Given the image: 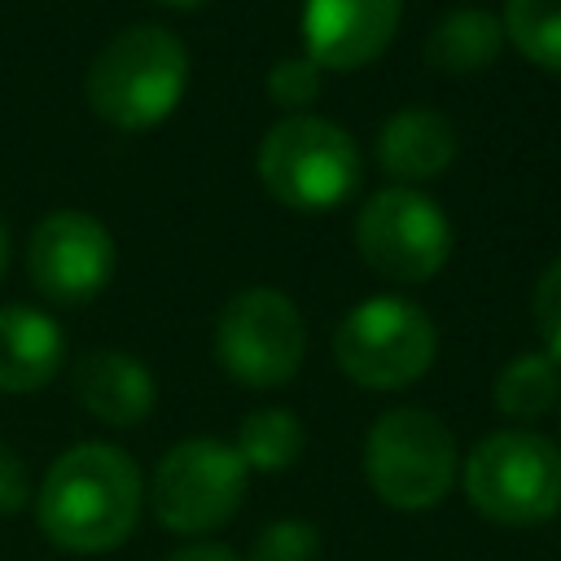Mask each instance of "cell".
Segmentation results:
<instances>
[{"label": "cell", "instance_id": "cell-1", "mask_svg": "<svg viewBox=\"0 0 561 561\" xmlns=\"http://www.w3.org/2000/svg\"><path fill=\"white\" fill-rule=\"evenodd\" d=\"M145 508V478L136 460L114 443H75L66 447L39 491H35V522L61 552L101 557L114 552L140 522Z\"/></svg>", "mask_w": 561, "mask_h": 561}, {"label": "cell", "instance_id": "cell-2", "mask_svg": "<svg viewBox=\"0 0 561 561\" xmlns=\"http://www.w3.org/2000/svg\"><path fill=\"white\" fill-rule=\"evenodd\" d=\"M188 92V48L175 31L140 22L101 44L88 61V110L118 131H149L175 114Z\"/></svg>", "mask_w": 561, "mask_h": 561}, {"label": "cell", "instance_id": "cell-3", "mask_svg": "<svg viewBox=\"0 0 561 561\" xmlns=\"http://www.w3.org/2000/svg\"><path fill=\"white\" fill-rule=\"evenodd\" d=\"M259 184L298 215H329L359 193L364 153L346 127L320 114H285L254 153Z\"/></svg>", "mask_w": 561, "mask_h": 561}, {"label": "cell", "instance_id": "cell-4", "mask_svg": "<svg viewBox=\"0 0 561 561\" xmlns=\"http://www.w3.org/2000/svg\"><path fill=\"white\" fill-rule=\"evenodd\" d=\"M364 478L386 508L425 513L460 478V447L447 421L430 408H390L368 425Z\"/></svg>", "mask_w": 561, "mask_h": 561}, {"label": "cell", "instance_id": "cell-5", "mask_svg": "<svg viewBox=\"0 0 561 561\" xmlns=\"http://www.w3.org/2000/svg\"><path fill=\"white\" fill-rule=\"evenodd\" d=\"M460 486L495 526H543L561 513V447L535 430H495L465 456Z\"/></svg>", "mask_w": 561, "mask_h": 561}, {"label": "cell", "instance_id": "cell-6", "mask_svg": "<svg viewBox=\"0 0 561 561\" xmlns=\"http://www.w3.org/2000/svg\"><path fill=\"white\" fill-rule=\"evenodd\" d=\"M434 355V320L425 307L399 294H373L355 302L333 329V359L364 390H403L430 373Z\"/></svg>", "mask_w": 561, "mask_h": 561}, {"label": "cell", "instance_id": "cell-7", "mask_svg": "<svg viewBox=\"0 0 561 561\" xmlns=\"http://www.w3.org/2000/svg\"><path fill=\"white\" fill-rule=\"evenodd\" d=\"M307 359V320L289 294L250 285L219 307L215 364L245 390H276L298 377Z\"/></svg>", "mask_w": 561, "mask_h": 561}, {"label": "cell", "instance_id": "cell-8", "mask_svg": "<svg viewBox=\"0 0 561 561\" xmlns=\"http://www.w3.org/2000/svg\"><path fill=\"white\" fill-rule=\"evenodd\" d=\"M456 232L447 210L408 184L377 188L355 210V250L359 259L394 285H425L451 259Z\"/></svg>", "mask_w": 561, "mask_h": 561}, {"label": "cell", "instance_id": "cell-9", "mask_svg": "<svg viewBox=\"0 0 561 561\" xmlns=\"http://www.w3.org/2000/svg\"><path fill=\"white\" fill-rule=\"evenodd\" d=\"M250 491V469L210 434L180 438L153 469L149 508L171 535H210L237 517Z\"/></svg>", "mask_w": 561, "mask_h": 561}, {"label": "cell", "instance_id": "cell-10", "mask_svg": "<svg viewBox=\"0 0 561 561\" xmlns=\"http://www.w3.org/2000/svg\"><path fill=\"white\" fill-rule=\"evenodd\" d=\"M118 245L110 228L88 210H53L31 228L26 276L31 285L61 307H83L114 280Z\"/></svg>", "mask_w": 561, "mask_h": 561}, {"label": "cell", "instance_id": "cell-11", "mask_svg": "<svg viewBox=\"0 0 561 561\" xmlns=\"http://www.w3.org/2000/svg\"><path fill=\"white\" fill-rule=\"evenodd\" d=\"M403 18V0H307L302 44L320 70H359L377 61Z\"/></svg>", "mask_w": 561, "mask_h": 561}, {"label": "cell", "instance_id": "cell-12", "mask_svg": "<svg viewBox=\"0 0 561 561\" xmlns=\"http://www.w3.org/2000/svg\"><path fill=\"white\" fill-rule=\"evenodd\" d=\"M70 386H75V399L88 416H96L101 425H114V430H127V425H140L153 403H158V381L153 373L127 355V351H114V346H101V351H88L75 373H70Z\"/></svg>", "mask_w": 561, "mask_h": 561}, {"label": "cell", "instance_id": "cell-13", "mask_svg": "<svg viewBox=\"0 0 561 561\" xmlns=\"http://www.w3.org/2000/svg\"><path fill=\"white\" fill-rule=\"evenodd\" d=\"M456 149H460V136L451 118L425 105H408L390 114L377 131V167L394 184H408V188L438 180L456 162Z\"/></svg>", "mask_w": 561, "mask_h": 561}, {"label": "cell", "instance_id": "cell-14", "mask_svg": "<svg viewBox=\"0 0 561 561\" xmlns=\"http://www.w3.org/2000/svg\"><path fill=\"white\" fill-rule=\"evenodd\" d=\"M66 364L61 324L26 302L0 307V394H35Z\"/></svg>", "mask_w": 561, "mask_h": 561}, {"label": "cell", "instance_id": "cell-15", "mask_svg": "<svg viewBox=\"0 0 561 561\" xmlns=\"http://www.w3.org/2000/svg\"><path fill=\"white\" fill-rule=\"evenodd\" d=\"M504 22L486 9H451L425 35V61L443 75H482L504 53Z\"/></svg>", "mask_w": 561, "mask_h": 561}, {"label": "cell", "instance_id": "cell-16", "mask_svg": "<svg viewBox=\"0 0 561 561\" xmlns=\"http://www.w3.org/2000/svg\"><path fill=\"white\" fill-rule=\"evenodd\" d=\"M302 447H307V430L289 408L245 412L237 425V443H232V451L241 456L250 473H285L289 465H298Z\"/></svg>", "mask_w": 561, "mask_h": 561}, {"label": "cell", "instance_id": "cell-17", "mask_svg": "<svg viewBox=\"0 0 561 561\" xmlns=\"http://www.w3.org/2000/svg\"><path fill=\"white\" fill-rule=\"evenodd\" d=\"M491 399L508 421H539L561 403V364L543 351H526L495 373Z\"/></svg>", "mask_w": 561, "mask_h": 561}, {"label": "cell", "instance_id": "cell-18", "mask_svg": "<svg viewBox=\"0 0 561 561\" xmlns=\"http://www.w3.org/2000/svg\"><path fill=\"white\" fill-rule=\"evenodd\" d=\"M504 39L539 70L561 75V0H504Z\"/></svg>", "mask_w": 561, "mask_h": 561}, {"label": "cell", "instance_id": "cell-19", "mask_svg": "<svg viewBox=\"0 0 561 561\" xmlns=\"http://www.w3.org/2000/svg\"><path fill=\"white\" fill-rule=\"evenodd\" d=\"M250 561H320V530L302 517H276L254 535Z\"/></svg>", "mask_w": 561, "mask_h": 561}, {"label": "cell", "instance_id": "cell-20", "mask_svg": "<svg viewBox=\"0 0 561 561\" xmlns=\"http://www.w3.org/2000/svg\"><path fill=\"white\" fill-rule=\"evenodd\" d=\"M320 88H324V70L307 53L302 57H280L267 70V96L285 114H307V105L320 96Z\"/></svg>", "mask_w": 561, "mask_h": 561}, {"label": "cell", "instance_id": "cell-21", "mask_svg": "<svg viewBox=\"0 0 561 561\" xmlns=\"http://www.w3.org/2000/svg\"><path fill=\"white\" fill-rule=\"evenodd\" d=\"M530 320H535V333L543 342V355L561 364V259H552L535 280Z\"/></svg>", "mask_w": 561, "mask_h": 561}, {"label": "cell", "instance_id": "cell-22", "mask_svg": "<svg viewBox=\"0 0 561 561\" xmlns=\"http://www.w3.org/2000/svg\"><path fill=\"white\" fill-rule=\"evenodd\" d=\"M31 500V478H26V465L22 456H13L9 447H0V517H13L22 513Z\"/></svg>", "mask_w": 561, "mask_h": 561}, {"label": "cell", "instance_id": "cell-23", "mask_svg": "<svg viewBox=\"0 0 561 561\" xmlns=\"http://www.w3.org/2000/svg\"><path fill=\"white\" fill-rule=\"evenodd\" d=\"M167 561H241V557L228 552L224 543H184V548L167 552Z\"/></svg>", "mask_w": 561, "mask_h": 561}, {"label": "cell", "instance_id": "cell-24", "mask_svg": "<svg viewBox=\"0 0 561 561\" xmlns=\"http://www.w3.org/2000/svg\"><path fill=\"white\" fill-rule=\"evenodd\" d=\"M9 263H13V250H9V228H4V219H0V280L9 276Z\"/></svg>", "mask_w": 561, "mask_h": 561}, {"label": "cell", "instance_id": "cell-25", "mask_svg": "<svg viewBox=\"0 0 561 561\" xmlns=\"http://www.w3.org/2000/svg\"><path fill=\"white\" fill-rule=\"evenodd\" d=\"M158 4H167V9H180V13H193V9H206L210 0H158Z\"/></svg>", "mask_w": 561, "mask_h": 561}]
</instances>
